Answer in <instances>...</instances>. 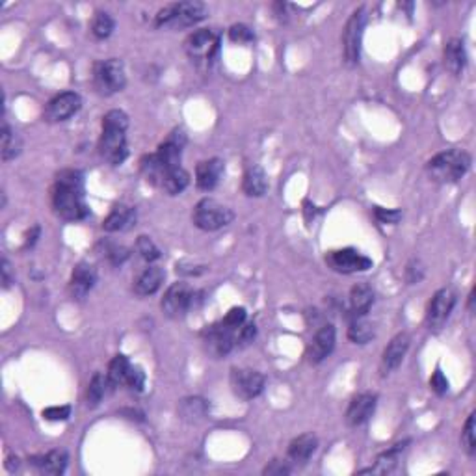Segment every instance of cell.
<instances>
[{"label": "cell", "instance_id": "50", "mask_svg": "<svg viewBox=\"0 0 476 476\" xmlns=\"http://www.w3.org/2000/svg\"><path fill=\"white\" fill-rule=\"evenodd\" d=\"M38 236H40V227L35 226L32 231L26 235V240H25V248H30V245H34L35 240H38Z\"/></svg>", "mask_w": 476, "mask_h": 476}, {"label": "cell", "instance_id": "46", "mask_svg": "<svg viewBox=\"0 0 476 476\" xmlns=\"http://www.w3.org/2000/svg\"><path fill=\"white\" fill-rule=\"evenodd\" d=\"M422 275H424V268L421 266V262L419 260H411L408 265V268H406V279H408V283H419V281L422 279Z\"/></svg>", "mask_w": 476, "mask_h": 476}, {"label": "cell", "instance_id": "35", "mask_svg": "<svg viewBox=\"0 0 476 476\" xmlns=\"http://www.w3.org/2000/svg\"><path fill=\"white\" fill-rule=\"evenodd\" d=\"M181 413H182V417L188 419V421L201 419L206 413L205 400H201V398H187V400H182Z\"/></svg>", "mask_w": 476, "mask_h": 476}, {"label": "cell", "instance_id": "27", "mask_svg": "<svg viewBox=\"0 0 476 476\" xmlns=\"http://www.w3.org/2000/svg\"><path fill=\"white\" fill-rule=\"evenodd\" d=\"M190 184V175H188V172L184 170V167H173V170H170V172L164 175L162 179V190L166 192V194H170V196H177V194H181L184 188Z\"/></svg>", "mask_w": 476, "mask_h": 476}, {"label": "cell", "instance_id": "17", "mask_svg": "<svg viewBox=\"0 0 476 476\" xmlns=\"http://www.w3.org/2000/svg\"><path fill=\"white\" fill-rule=\"evenodd\" d=\"M409 348V335L408 333H398L394 335L391 343L387 344V348L383 350L382 358V372L391 374L400 367V363L406 358V352Z\"/></svg>", "mask_w": 476, "mask_h": 476}, {"label": "cell", "instance_id": "21", "mask_svg": "<svg viewBox=\"0 0 476 476\" xmlns=\"http://www.w3.org/2000/svg\"><path fill=\"white\" fill-rule=\"evenodd\" d=\"M164 270L160 266H149L142 274L134 279V292L138 296H151L155 294L164 281Z\"/></svg>", "mask_w": 476, "mask_h": 476}, {"label": "cell", "instance_id": "40", "mask_svg": "<svg viewBox=\"0 0 476 476\" xmlns=\"http://www.w3.org/2000/svg\"><path fill=\"white\" fill-rule=\"evenodd\" d=\"M128 385V387L133 389V391H136V393H140L143 389V385H145V374H143V370L140 367H131V372H128L127 376V382H125Z\"/></svg>", "mask_w": 476, "mask_h": 476}, {"label": "cell", "instance_id": "25", "mask_svg": "<svg viewBox=\"0 0 476 476\" xmlns=\"http://www.w3.org/2000/svg\"><path fill=\"white\" fill-rule=\"evenodd\" d=\"M244 192L250 197L265 196L268 190V179H266L265 170L260 166H251L244 175Z\"/></svg>", "mask_w": 476, "mask_h": 476}, {"label": "cell", "instance_id": "29", "mask_svg": "<svg viewBox=\"0 0 476 476\" xmlns=\"http://www.w3.org/2000/svg\"><path fill=\"white\" fill-rule=\"evenodd\" d=\"M2 160L4 162H8V160H11V158H15L17 155L21 153V149H23V142H21V136L17 133H15L13 128L10 127V125H2Z\"/></svg>", "mask_w": 476, "mask_h": 476}, {"label": "cell", "instance_id": "38", "mask_svg": "<svg viewBox=\"0 0 476 476\" xmlns=\"http://www.w3.org/2000/svg\"><path fill=\"white\" fill-rule=\"evenodd\" d=\"M127 127L128 118L127 114L121 112V110H110L103 118V128H123V131H127Z\"/></svg>", "mask_w": 476, "mask_h": 476}, {"label": "cell", "instance_id": "30", "mask_svg": "<svg viewBox=\"0 0 476 476\" xmlns=\"http://www.w3.org/2000/svg\"><path fill=\"white\" fill-rule=\"evenodd\" d=\"M131 367H133V365H131V361H128L125 355H116V358L110 361L109 374H106L110 387H118V385H123V383L127 382Z\"/></svg>", "mask_w": 476, "mask_h": 476}, {"label": "cell", "instance_id": "45", "mask_svg": "<svg viewBox=\"0 0 476 476\" xmlns=\"http://www.w3.org/2000/svg\"><path fill=\"white\" fill-rule=\"evenodd\" d=\"M290 471H292V465H290L289 462H281V460H274V462H272L270 465H268L265 469V475H268V476H283V475H289Z\"/></svg>", "mask_w": 476, "mask_h": 476}, {"label": "cell", "instance_id": "22", "mask_svg": "<svg viewBox=\"0 0 476 476\" xmlns=\"http://www.w3.org/2000/svg\"><path fill=\"white\" fill-rule=\"evenodd\" d=\"M134 221H136V211H134L133 206L118 205V206H114L112 212L109 214V218L104 220L103 229L110 233L125 231V229H128V227H133Z\"/></svg>", "mask_w": 476, "mask_h": 476}, {"label": "cell", "instance_id": "36", "mask_svg": "<svg viewBox=\"0 0 476 476\" xmlns=\"http://www.w3.org/2000/svg\"><path fill=\"white\" fill-rule=\"evenodd\" d=\"M475 417H476L475 413H471V415H469V419H467L465 426H463V432H462V445H463V448H465V452L469 454V456H472V454L476 452Z\"/></svg>", "mask_w": 476, "mask_h": 476}, {"label": "cell", "instance_id": "48", "mask_svg": "<svg viewBox=\"0 0 476 476\" xmlns=\"http://www.w3.org/2000/svg\"><path fill=\"white\" fill-rule=\"evenodd\" d=\"M376 218H378L382 223H398V220L402 218V212L400 211H385V209H376Z\"/></svg>", "mask_w": 476, "mask_h": 476}, {"label": "cell", "instance_id": "23", "mask_svg": "<svg viewBox=\"0 0 476 476\" xmlns=\"http://www.w3.org/2000/svg\"><path fill=\"white\" fill-rule=\"evenodd\" d=\"M467 65V52L465 45L462 40H450L445 47V67L452 74H462Z\"/></svg>", "mask_w": 476, "mask_h": 476}, {"label": "cell", "instance_id": "31", "mask_svg": "<svg viewBox=\"0 0 476 476\" xmlns=\"http://www.w3.org/2000/svg\"><path fill=\"white\" fill-rule=\"evenodd\" d=\"M167 172H170V170L160 162V158L157 157V153L142 158V173L145 175V179H148L149 182H153V184H158V187H160V184H162L164 175H166Z\"/></svg>", "mask_w": 476, "mask_h": 476}, {"label": "cell", "instance_id": "2", "mask_svg": "<svg viewBox=\"0 0 476 476\" xmlns=\"http://www.w3.org/2000/svg\"><path fill=\"white\" fill-rule=\"evenodd\" d=\"M471 167V157L463 149H448L430 160L426 164L428 175L436 182H458L469 172Z\"/></svg>", "mask_w": 476, "mask_h": 476}, {"label": "cell", "instance_id": "44", "mask_svg": "<svg viewBox=\"0 0 476 476\" xmlns=\"http://www.w3.org/2000/svg\"><path fill=\"white\" fill-rule=\"evenodd\" d=\"M430 387H432L433 393L437 394H445L448 391V380L445 378V374H443L439 368H437L432 378H430Z\"/></svg>", "mask_w": 476, "mask_h": 476}, {"label": "cell", "instance_id": "7", "mask_svg": "<svg viewBox=\"0 0 476 476\" xmlns=\"http://www.w3.org/2000/svg\"><path fill=\"white\" fill-rule=\"evenodd\" d=\"M125 133L127 131H123V128H103V134L99 140V153L112 166H119L125 162L128 155Z\"/></svg>", "mask_w": 476, "mask_h": 476}, {"label": "cell", "instance_id": "37", "mask_svg": "<svg viewBox=\"0 0 476 476\" xmlns=\"http://www.w3.org/2000/svg\"><path fill=\"white\" fill-rule=\"evenodd\" d=\"M136 250L138 253H140L145 260H149V262L160 259V250H158L157 244H155L149 236H138Z\"/></svg>", "mask_w": 476, "mask_h": 476}, {"label": "cell", "instance_id": "42", "mask_svg": "<svg viewBox=\"0 0 476 476\" xmlns=\"http://www.w3.org/2000/svg\"><path fill=\"white\" fill-rule=\"evenodd\" d=\"M221 322L226 326H229V328L238 329L245 322V311L242 309V307H235V309H231L227 313V316L221 320Z\"/></svg>", "mask_w": 476, "mask_h": 476}, {"label": "cell", "instance_id": "11", "mask_svg": "<svg viewBox=\"0 0 476 476\" xmlns=\"http://www.w3.org/2000/svg\"><path fill=\"white\" fill-rule=\"evenodd\" d=\"M184 49L192 60L209 64L218 50V35L209 28L197 30L188 35V40L184 41Z\"/></svg>", "mask_w": 476, "mask_h": 476}, {"label": "cell", "instance_id": "18", "mask_svg": "<svg viewBox=\"0 0 476 476\" xmlns=\"http://www.w3.org/2000/svg\"><path fill=\"white\" fill-rule=\"evenodd\" d=\"M319 447V439L313 433H304V436L292 439L287 450V460L290 465H305L309 462L311 456L316 452Z\"/></svg>", "mask_w": 476, "mask_h": 476}, {"label": "cell", "instance_id": "8", "mask_svg": "<svg viewBox=\"0 0 476 476\" xmlns=\"http://www.w3.org/2000/svg\"><path fill=\"white\" fill-rule=\"evenodd\" d=\"M456 305V294L450 289L437 290L433 294L432 301L428 305L426 311V324L432 331H439L443 326L447 324L448 316Z\"/></svg>", "mask_w": 476, "mask_h": 476}, {"label": "cell", "instance_id": "28", "mask_svg": "<svg viewBox=\"0 0 476 476\" xmlns=\"http://www.w3.org/2000/svg\"><path fill=\"white\" fill-rule=\"evenodd\" d=\"M404 447H406V443H398V445H394L393 448H389L387 452H383L382 456L378 458V462H376V467L361 472H378V475H389V472H393L398 460H400V454L404 452Z\"/></svg>", "mask_w": 476, "mask_h": 476}, {"label": "cell", "instance_id": "26", "mask_svg": "<svg viewBox=\"0 0 476 476\" xmlns=\"http://www.w3.org/2000/svg\"><path fill=\"white\" fill-rule=\"evenodd\" d=\"M374 304V292L367 283H358L350 292V305L355 316H365Z\"/></svg>", "mask_w": 476, "mask_h": 476}, {"label": "cell", "instance_id": "43", "mask_svg": "<svg viewBox=\"0 0 476 476\" xmlns=\"http://www.w3.org/2000/svg\"><path fill=\"white\" fill-rule=\"evenodd\" d=\"M71 415V408L69 406H55V408L43 409V417L47 421H65Z\"/></svg>", "mask_w": 476, "mask_h": 476}, {"label": "cell", "instance_id": "47", "mask_svg": "<svg viewBox=\"0 0 476 476\" xmlns=\"http://www.w3.org/2000/svg\"><path fill=\"white\" fill-rule=\"evenodd\" d=\"M106 257L112 265H121L123 260L128 257V250H125L123 245H110L106 250Z\"/></svg>", "mask_w": 476, "mask_h": 476}, {"label": "cell", "instance_id": "41", "mask_svg": "<svg viewBox=\"0 0 476 476\" xmlns=\"http://www.w3.org/2000/svg\"><path fill=\"white\" fill-rule=\"evenodd\" d=\"M257 335L255 324H242L236 331V346H245V344L253 343Z\"/></svg>", "mask_w": 476, "mask_h": 476}, {"label": "cell", "instance_id": "12", "mask_svg": "<svg viewBox=\"0 0 476 476\" xmlns=\"http://www.w3.org/2000/svg\"><path fill=\"white\" fill-rule=\"evenodd\" d=\"M194 304V290L188 283H173L162 298V311L170 319L187 314Z\"/></svg>", "mask_w": 476, "mask_h": 476}, {"label": "cell", "instance_id": "51", "mask_svg": "<svg viewBox=\"0 0 476 476\" xmlns=\"http://www.w3.org/2000/svg\"><path fill=\"white\" fill-rule=\"evenodd\" d=\"M10 460H11V462H15V465L19 467V460H17V458H15V460H13V458H10ZM8 469H10V471H13V463H8Z\"/></svg>", "mask_w": 476, "mask_h": 476}, {"label": "cell", "instance_id": "34", "mask_svg": "<svg viewBox=\"0 0 476 476\" xmlns=\"http://www.w3.org/2000/svg\"><path fill=\"white\" fill-rule=\"evenodd\" d=\"M114 26H116V23H114L112 15L106 13V11H97L94 23H92V32L97 40H106L114 32Z\"/></svg>", "mask_w": 476, "mask_h": 476}, {"label": "cell", "instance_id": "49", "mask_svg": "<svg viewBox=\"0 0 476 476\" xmlns=\"http://www.w3.org/2000/svg\"><path fill=\"white\" fill-rule=\"evenodd\" d=\"M0 272H2V287H4V289H8V287L13 283L11 266H10V262H8V259H2V268H0Z\"/></svg>", "mask_w": 476, "mask_h": 476}, {"label": "cell", "instance_id": "4", "mask_svg": "<svg viewBox=\"0 0 476 476\" xmlns=\"http://www.w3.org/2000/svg\"><path fill=\"white\" fill-rule=\"evenodd\" d=\"M192 218H194V223L203 231H218L221 227L229 226L235 214L229 206L221 205L216 199L205 197L196 205Z\"/></svg>", "mask_w": 476, "mask_h": 476}, {"label": "cell", "instance_id": "19", "mask_svg": "<svg viewBox=\"0 0 476 476\" xmlns=\"http://www.w3.org/2000/svg\"><path fill=\"white\" fill-rule=\"evenodd\" d=\"M374 409H376V394H359L350 402L348 411H346V422L350 426H361L372 417Z\"/></svg>", "mask_w": 476, "mask_h": 476}, {"label": "cell", "instance_id": "20", "mask_svg": "<svg viewBox=\"0 0 476 476\" xmlns=\"http://www.w3.org/2000/svg\"><path fill=\"white\" fill-rule=\"evenodd\" d=\"M223 175V162L220 158H211L205 162H199L196 167V182L201 190H214Z\"/></svg>", "mask_w": 476, "mask_h": 476}, {"label": "cell", "instance_id": "5", "mask_svg": "<svg viewBox=\"0 0 476 476\" xmlns=\"http://www.w3.org/2000/svg\"><path fill=\"white\" fill-rule=\"evenodd\" d=\"M94 84L101 95H114L121 92L127 84V74H125V65L121 60L112 58L106 62L95 65Z\"/></svg>", "mask_w": 476, "mask_h": 476}, {"label": "cell", "instance_id": "32", "mask_svg": "<svg viewBox=\"0 0 476 476\" xmlns=\"http://www.w3.org/2000/svg\"><path fill=\"white\" fill-rule=\"evenodd\" d=\"M106 387H110L109 378H104L103 374L99 372L95 374L94 378H92V382H89L88 391H86V404H88L89 408H95V406L101 404L104 393H106Z\"/></svg>", "mask_w": 476, "mask_h": 476}, {"label": "cell", "instance_id": "3", "mask_svg": "<svg viewBox=\"0 0 476 476\" xmlns=\"http://www.w3.org/2000/svg\"><path fill=\"white\" fill-rule=\"evenodd\" d=\"M206 6L203 2H179V4L166 6L158 11L155 25L160 28H187L197 25L206 17Z\"/></svg>", "mask_w": 476, "mask_h": 476}, {"label": "cell", "instance_id": "10", "mask_svg": "<svg viewBox=\"0 0 476 476\" xmlns=\"http://www.w3.org/2000/svg\"><path fill=\"white\" fill-rule=\"evenodd\" d=\"M236 331L223 322L214 324L205 331V348L212 358H223L236 346Z\"/></svg>", "mask_w": 476, "mask_h": 476}, {"label": "cell", "instance_id": "9", "mask_svg": "<svg viewBox=\"0 0 476 476\" xmlns=\"http://www.w3.org/2000/svg\"><path fill=\"white\" fill-rule=\"evenodd\" d=\"M233 393L242 400L259 397L265 389V376L251 368H233L231 370Z\"/></svg>", "mask_w": 476, "mask_h": 476}, {"label": "cell", "instance_id": "6", "mask_svg": "<svg viewBox=\"0 0 476 476\" xmlns=\"http://www.w3.org/2000/svg\"><path fill=\"white\" fill-rule=\"evenodd\" d=\"M365 23H367V15H365V8H359L352 13V17L346 23L343 34V49H344V60L346 64L354 65L359 62L361 56V41H363Z\"/></svg>", "mask_w": 476, "mask_h": 476}, {"label": "cell", "instance_id": "13", "mask_svg": "<svg viewBox=\"0 0 476 476\" xmlns=\"http://www.w3.org/2000/svg\"><path fill=\"white\" fill-rule=\"evenodd\" d=\"M326 260L335 272H341V274H355V272H365L372 268V260L352 248L331 251Z\"/></svg>", "mask_w": 476, "mask_h": 476}, {"label": "cell", "instance_id": "39", "mask_svg": "<svg viewBox=\"0 0 476 476\" xmlns=\"http://www.w3.org/2000/svg\"><path fill=\"white\" fill-rule=\"evenodd\" d=\"M229 38L235 43H251V41L255 40V35L251 32V28H248L245 25H233L229 28Z\"/></svg>", "mask_w": 476, "mask_h": 476}, {"label": "cell", "instance_id": "16", "mask_svg": "<svg viewBox=\"0 0 476 476\" xmlns=\"http://www.w3.org/2000/svg\"><path fill=\"white\" fill-rule=\"evenodd\" d=\"M97 283V272L88 262H80L74 266L73 274H71V281H69V292L74 299H84L88 296V292L94 289Z\"/></svg>", "mask_w": 476, "mask_h": 476}, {"label": "cell", "instance_id": "24", "mask_svg": "<svg viewBox=\"0 0 476 476\" xmlns=\"http://www.w3.org/2000/svg\"><path fill=\"white\" fill-rule=\"evenodd\" d=\"M32 465H35L45 475H62L67 467V452L52 450L40 458H32Z\"/></svg>", "mask_w": 476, "mask_h": 476}, {"label": "cell", "instance_id": "14", "mask_svg": "<svg viewBox=\"0 0 476 476\" xmlns=\"http://www.w3.org/2000/svg\"><path fill=\"white\" fill-rule=\"evenodd\" d=\"M82 106V99L74 92H64V94L56 95L49 101L47 109H45V119L50 123L67 121L71 116L79 112Z\"/></svg>", "mask_w": 476, "mask_h": 476}, {"label": "cell", "instance_id": "15", "mask_svg": "<svg viewBox=\"0 0 476 476\" xmlns=\"http://www.w3.org/2000/svg\"><path fill=\"white\" fill-rule=\"evenodd\" d=\"M335 328L331 324H326L314 333L313 341H311L309 348H307V359L309 363L319 365L322 363L326 358H328L335 348Z\"/></svg>", "mask_w": 476, "mask_h": 476}, {"label": "cell", "instance_id": "33", "mask_svg": "<svg viewBox=\"0 0 476 476\" xmlns=\"http://www.w3.org/2000/svg\"><path fill=\"white\" fill-rule=\"evenodd\" d=\"M374 337V326L363 319L354 320L348 328V339L355 344H367Z\"/></svg>", "mask_w": 476, "mask_h": 476}, {"label": "cell", "instance_id": "1", "mask_svg": "<svg viewBox=\"0 0 476 476\" xmlns=\"http://www.w3.org/2000/svg\"><path fill=\"white\" fill-rule=\"evenodd\" d=\"M52 206L60 218L69 221H79L89 214V209L84 201L82 173L74 170H64L56 175V184L52 188Z\"/></svg>", "mask_w": 476, "mask_h": 476}]
</instances>
